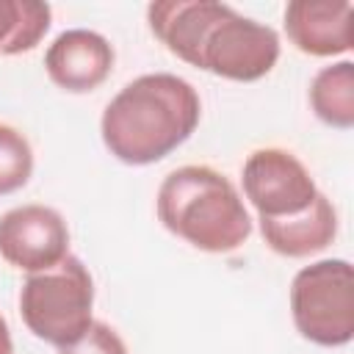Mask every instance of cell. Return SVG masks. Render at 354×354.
I'll list each match as a JSON object with an SVG mask.
<instances>
[{
	"mask_svg": "<svg viewBox=\"0 0 354 354\" xmlns=\"http://www.w3.org/2000/svg\"><path fill=\"white\" fill-rule=\"evenodd\" d=\"M199 116L202 102L188 80L171 72H149L116 91L102 111L100 133L116 160L147 166L188 141Z\"/></svg>",
	"mask_w": 354,
	"mask_h": 354,
	"instance_id": "1",
	"label": "cell"
},
{
	"mask_svg": "<svg viewBox=\"0 0 354 354\" xmlns=\"http://www.w3.org/2000/svg\"><path fill=\"white\" fill-rule=\"evenodd\" d=\"M155 210L171 235L210 254L235 252L252 235V216L238 188L213 166L191 163L169 171Z\"/></svg>",
	"mask_w": 354,
	"mask_h": 354,
	"instance_id": "2",
	"label": "cell"
},
{
	"mask_svg": "<svg viewBox=\"0 0 354 354\" xmlns=\"http://www.w3.org/2000/svg\"><path fill=\"white\" fill-rule=\"evenodd\" d=\"M94 310V279L80 257L66 254L55 268L28 274L19 290V315L44 343L64 348L86 335Z\"/></svg>",
	"mask_w": 354,
	"mask_h": 354,
	"instance_id": "3",
	"label": "cell"
},
{
	"mask_svg": "<svg viewBox=\"0 0 354 354\" xmlns=\"http://www.w3.org/2000/svg\"><path fill=\"white\" fill-rule=\"evenodd\" d=\"M290 315L299 335L337 348L354 337V271L343 257L304 266L290 282Z\"/></svg>",
	"mask_w": 354,
	"mask_h": 354,
	"instance_id": "4",
	"label": "cell"
},
{
	"mask_svg": "<svg viewBox=\"0 0 354 354\" xmlns=\"http://www.w3.org/2000/svg\"><path fill=\"white\" fill-rule=\"evenodd\" d=\"M279 61V36L271 25L238 14L232 6L205 33L196 69L227 80H260Z\"/></svg>",
	"mask_w": 354,
	"mask_h": 354,
	"instance_id": "5",
	"label": "cell"
},
{
	"mask_svg": "<svg viewBox=\"0 0 354 354\" xmlns=\"http://www.w3.org/2000/svg\"><path fill=\"white\" fill-rule=\"evenodd\" d=\"M243 194L260 218H288L313 205L318 185L290 149L263 147L243 163Z\"/></svg>",
	"mask_w": 354,
	"mask_h": 354,
	"instance_id": "6",
	"label": "cell"
},
{
	"mask_svg": "<svg viewBox=\"0 0 354 354\" xmlns=\"http://www.w3.org/2000/svg\"><path fill=\"white\" fill-rule=\"evenodd\" d=\"M69 254V227L50 205H19L0 216V257L25 271L39 274L55 268Z\"/></svg>",
	"mask_w": 354,
	"mask_h": 354,
	"instance_id": "7",
	"label": "cell"
},
{
	"mask_svg": "<svg viewBox=\"0 0 354 354\" xmlns=\"http://www.w3.org/2000/svg\"><path fill=\"white\" fill-rule=\"evenodd\" d=\"M113 58V47L102 33L72 28L53 39L44 53V69L58 88L86 94L108 80Z\"/></svg>",
	"mask_w": 354,
	"mask_h": 354,
	"instance_id": "8",
	"label": "cell"
},
{
	"mask_svg": "<svg viewBox=\"0 0 354 354\" xmlns=\"http://www.w3.org/2000/svg\"><path fill=\"white\" fill-rule=\"evenodd\" d=\"M351 17L348 0H293L285 6V33L307 55H343L351 50Z\"/></svg>",
	"mask_w": 354,
	"mask_h": 354,
	"instance_id": "9",
	"label": "cell"
},
{
	"mask_svg": "<svg viewBox=\"0 0 354 354\" xmlns=\"http://www.w3.org/2000/svg\"><path fill=\"white\" fill-rule=\"evenodd\" d=\"M227 8V3L216 0H158L149 3L147 19L149 30L160 39V44H166L171 55L196 66L205 33Z\"/></svg>",
	"mask_w": 354,
	"mask_h": 354,
	"instance_id": "10",
	"label": "cell"
},
{
	"mask_svg": "<svg viewBox=\"0 0 354 354\" xmlns=\"http://www.w3.org/2000/svg\"><path fill=\"white\" fill-rule=\"evenodd\" d=\"M260 235L282 257H310L326 249L337 235V210L318 191L313 205L288 218H260Z\"/></svg>",
	"mask_w": 354,
	"mask_h": 354,
	"instance_id": "11",
	"label": "cell"
},
{
	"mask_svg": "<svg viewBox=\"0 0 354 354\" xmlns=\"http://www.w3.org/2000/svg\"><path fill=\"white\" fill-rule=\"evenodd\" d=\"M313 113L337 130L354 127V64L337 61L315 72L310 83Z\"/></svg>",
	"mask_w": 354,
	"mask_h": 354,
	"instance_id": "12",
	"label": "cell"
},
{
	"mask_svg": "<svg viewBox=\"0 0 354 354\" xmlns=\"http://www.w3.org/2000/svg\"><path fill=\"white\" fill-rule=\"evenodd\" d=\"M53 8L36 0H0V55L33 50L50 30Z\"/></svg>",
	"mask_w": 354,
	"mask_h": 354,
	"instance_id": "13",
	"label": "cell"
},
{
	"mask_svg": "<svg viewBox=\"0 0 354 354\" xmlns=\"http://www.w3.org/2000/svg\"><path fill=\"white\" fill-rule=\"evenodd\" d=\"M33 174V149L22 130L0 122V196L19 191Z\"/></svg>",
	"mask_w": 354,
	"mask_h": 354,
	"instance_id": "14",
	"label": "cell"
},
{
	"mask_svg": "<svg viewBox=\"0 0 354 354\" xmlns=\"http://www.w3.org/2000/svg\"><path fill=\"white\" fill-rule=\"evenodd\" d=\"M58 354H127V346L111 324L91 321L86 335L80 340H75L72 346L58 348Z\"/></svg>",
	"mask_w": 354,
	"mask_h": 354,
	"instance_id": "15",
	"label": "cell"
},
{
	"mask_svg": "<svg viewBox=\"0 0 354 354\" xmlns=\"http://www.w3.org/2000/svg\"><path fill=\"white\" fill-rule=\"evenodd\" d=\"M0 354H14L11 332H8V324H6V318H3V315H0Z\"/></svg>",
	"mask_w": 354,
	"mask_h": 354,
	"instance_id": "16",
	"label": "cell"
}]
</instances>
